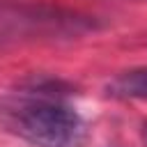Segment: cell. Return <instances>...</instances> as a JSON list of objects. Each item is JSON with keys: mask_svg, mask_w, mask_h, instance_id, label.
Segmentation results:
<instances>
[{"mask_svg": "<svg viewBox=\"0 0 147 147\" xmlns=\"http://www.w3.org/2000/svg\"><path fill=\"white\" fill-rule=\"evenodd\" d=\"M106 92L113 99L147 101V67H138V69H129V71L117 74L106 85Z\"/></svg>", "mask_w": 147, "mask_h": 147, "instance_id": "cell-2", "label": "cell"}, {"mask_svg": "<svg viewBox=\"0 0 147 147\" xmlns=\"http://www.w3.org/2000/svg\"><path fill=\"white\" fill-rule=\"evenodd\" d=\"M140 133H142V140H145V145H147V122L142 124V129H140Z\"/></svg>", "mask_w": 147, "mask_h": 147, "instance_id": "cell-3", "label": "cell"}, {"mask_svg": "<svg viewBox=\"0 0 147 147\" xmlns=\"http://www.w3.org/2000/svg\"><path fill=\"white\" fill-rule=\"evenodd\" d=\"M0 126L32 147H85L87 122L53 85H30L0 96Z\"/></svg>", "mask_w": 147, "mask_h": 147, "instance_id": "cell-1", "label": "cell"}]
</instances>
